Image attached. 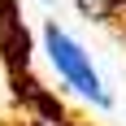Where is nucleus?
Returning <instances> with one entry per match:
<instances>
[{
	"label": "nucleus",
	"instance_id": "nucleus-1",
	"mask_svg": "<svg viewBox=\"0 0 126 126\" xmlns=\"http://www.w3.org/2000/svg\"><path fill=\"white\" fill-rule=\"evenodd\" d=\"M44 48H48V61H52V70H57V78H61L65 87H74L78 96H87L91 104L109 109V91H104L91 57L83 52V44H78L70 31H61L57 22H48L44 26Z\"/></svg>",
	"mask_w": 126,
	"mask_h": 126
},
{
	"label": "nucleus",
	"instance_id": "nucleus-2",
	"mask_svg": "<svg viewBox=\"0 0 126 126\" xmlns=\"http://www.w3.org/2000/svg\"><path fill=\"white\" fill-rule=\"evenodd\" d=\"M74 9L87 17V22H117L122 17V0H74Z\"/></svg>",
	"mask_w": 126,
	"mask_h": 126
},
{
	"label": "nucleus",
	"instance_id": "nucleus-3",
	"mask_svg": "<svg viewBox=\"0 0 126 126\" xmlns=\"http://www.w3.org/2000/svg\"><path fill=\"white\" fill-rule=\"evenodd\" d=\"M122 13H126V0H122Z\"/></svg>",
	"mask_w": 126,
	"mask_h": 126
}]
</instances>
